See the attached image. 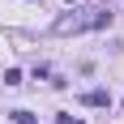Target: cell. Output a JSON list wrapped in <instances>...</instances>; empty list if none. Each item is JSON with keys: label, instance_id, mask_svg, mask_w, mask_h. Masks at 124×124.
I'll use <instances>...</instances> for the list:
<instances>
[{"label": "cell", "instance_id": "6da1fadb", "mask_svg": "<svg viewBox=\"0 0 124 124\" xmlns=\"http://www.w3.org/2000/svg\"><path fill=\"white\" fill-rule=\"evenodd\" d=\"M107 22H111V13L103 9V4H90V9L60 13V17H56V26H51V34H81V30H103Z\"/></svg>", "mask_w": 124, "mask_h": 124}, {"label": "cell", "instance_id": "7a4b0ae2", "mask_svg": "<svg viewBox=\"0 0 124 124\" xmlns=\"http://www.w3.org/2000/svg\"><path fill=\"white\" fill-rule=\"evenodd\" d=\"M81 103H86V107H107V90H86V94H81Z\"/></svg>", "mask_w": 124, "mask_h": 124}, {"label": "cell", "instance_id": "3957f363", "mask_svg": "<svg viewBox=\"0 0 124 124\" xmlns=\"http://www.w3.org/2000/svg\"><path fill=\"white\" fill-rule=\"evenodd\" d=\"M13 124H39V116H30V111H13Z\"/></svg>", "mask_w": 124, "mask_h": 124}, {"label": "cell", "instance_id": "277c9868", "mask_svg": "<svg viewBox=\"0 0 124 124\" xmlns=\"http://www.w3.org/2000/svg\"><path fill=\"white\" fill-rule=\"evenodd\" d=\"M4 86H22V69H9L4 73Z\"/></svg>", "mask_w": 124, "mask_h": 124}, {"label": "cell", "instance_id": "5b68a950", "mask_svg": "<svg viewBox=\"0 0 124 124\" xmlns=\"http://www.w3.org/2000/svg\"><path fill=\"white\" fill-rule=\"evenodd\" d=\"M56 124H81V120H77V116H60Z\"/></svg>", "mask_w": 124, "mask_h": 124}]
</instances>
